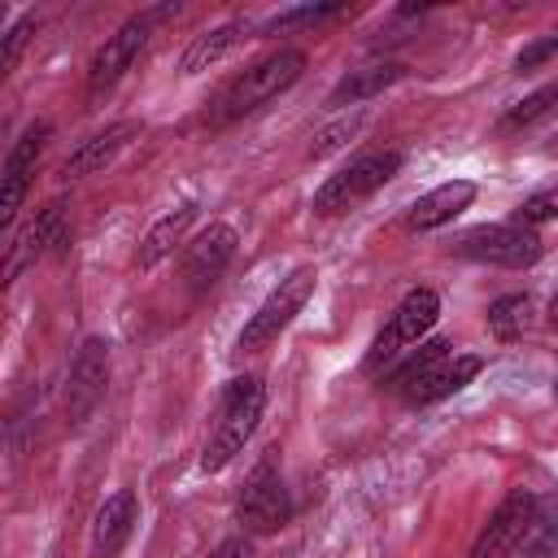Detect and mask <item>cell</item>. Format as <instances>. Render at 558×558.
I'll return each mask as SVG.
<instances>
[{"mask_svg":"<svg viewBox=\"0 0 558 558\" xmlns=\"http://www.w3.org/2000/svg\"><path fill=\"white\" fill-rule=\"evenodd\" d=\"M549 554V506L527 488H510L480 527L466 558H536Z\"/></svg>","mask_w":558,"mask_h":558,"instance_id":"6da1fadb","label":"cell"},{"mask_svg":"<svg viewBox=\"0 0 558 558\" xmlns=\"http://www.w3.org/2000/svg\"><path fill=\"white\" fill-rule=\"evenodd\" d=\"M305 70V52L301 48H275L266 57H257L253 65H244L240 74H231L214 100L205 105V122L209 126H227L253 109H262L266 100H275L279 92H288Z\"/></svg>","mask_w":558,"mask_h":558,"instance_id":"7a4b0ae2","label":"cell"},{"mask_svg":"<svg viewBox=\"0 0 558 558\" xmlns=\"http://www.w3.org/2000/svg\"><path fill=\"white\" fill-rule=\"evenodd\" d=\"M480 371H484V357L480 353H458L449 340H423L418 353H410L392 371L388 388L401 401H410V405H432V401L466 388Z\"/></svg>","mask_w":558,"mask_h":558,"instance_id":"3957f363","label":"cell"},{"mask_svg":"<svg viewBox=\"0 0 558 558\" xmlns=\"http://www.w3.org/2000/svg\"><path fill=\"white\" fill-rule=\"evenodd\" d=\"M262 410H266V384L257 375H235L218 397V418H214V432L201 449V471L231 466L235 453H244V445L253 440Z\"/></svg>","mask_w":558,"mask_h":558,"instance_id":"277c9868","label":"cell"},{"mask_svg":"<svg viewBox=\"0 0 558 558\" xmlns=\"http://www.w3.org/2000/svg\"><path fill=\"white\" fill-rule=\"evenodd\" d=\"M436 318H440V292H436V288H410V292L401 296V305L388 314V323L375 331V340H371L362 366H366L371 375L384 371V366L397 362L405 349H414V344L436 327Z\"/></svg>","mask_w":558,"mask_h":558,"instance_id":"5b68a950","label":"cell"},{"mask_svg":"<svg viewBox=\"0 0 558 558\" xmlns=\"http://www.w3.org/2000/svg\"><path fill=\"white\" fill-rule=\"evenodd\" d=\"M314 279H318L314 266H296L288 279H279V283L266 292V301L248 314V323H244L235 349H240V353H262L266 344H275V340L288 331V323L305 310V301L314 296Z\"/></svg>","mask_w":558,"mask_h":558,"instance_id":"8992f818","label":"cell"},{"mask_svg":"<svg viewBox=\"0 0 558 558\" xmlns=\"http://www.w3.org/2000/svg\"><path fill=\"white\" fill-rule=\"evenodd\" d=\"M401 170V153L384 148V153H362L349 166H340L336 174H327V183L314 192V214H344L353 205H362L366 196H375L388 179H397Z\"/></svg>","mask_w":558,"mask_h":558,"instance_id":"52a82bcc","label":"cell"},{"mask_svg":"<svg viewBox=\"0 0 558 558\" xmlns=\"http://www.w3.org/2000/svg\"><path fill=\"white\" fill-rule=\"evenodd\" d=\"M453 253L458 257H471V262H488V266H510V270H523V266H536L541 253H545V240L519 222H484V227H471L453 240Z\"/></svg>","mask_w":558,"mask_h":558,"instance_id":"ba28073f","label":"cell"},{"mask_svg":"<svg viewBox=\"0 0 558 558\" xmlns=\"http://www.w3.org/2000/svg\"><path fill=\"white\" fill-rule=\"evenodd\" d=\"M235 519H240L244 536H270L292 519V501H288V488H283L275 458H262L248 471V480L235 497Z\"/></svg>","mask_w":558,"mask_h":558,"instance_id":"9c48e42d","label":"cell"},{"mask_svg":"<svg viewBox=\"0 0 558 558\" xmlns=\"http://www.w3.org/2000/svg\"><path fill=\"white\" fill-rule=\"evenodd\" d=\"M166 9H148V13H135L131 22H122L96 52H92V61H87V96L92 100H100L105 92H113L118 87V78L135 65V57H140V48L148 44V31H153V17H161Z\"/></svg>","mask_w":558,"mask_h":558,"instance_id":"30bf717a","label":"cell"},{"mask_svg":"<svg viewBox=\"0 0 558 558\" xmlns=\"http://www.w3.org/2000/svg\"><path fill=\"white\" fill-rule=\"evenodd\" d=\"M105 388H109V344L100 336H87L74 349L70 375H65V418H70V427H83L100 410Z\"/></svg>","mask_w":558,"mask_h":558,"instance_id":"8fae6325","label":"cell"},{"mask_svg":"<svg viewBox=\"0 0 558 558\" xmlns=\"http://www.w3.org/2000/svg\"><path fill=\"white\" fill-rule=\"evenodd\" d=\"M48 144V122H35L22 131V140L9 148L4 166H0V235L13 227L26 192H31V179H35V166H39V153Z\"/></svg>","mask_w":558,"mask_h":558,"instance_id":"7c38bea8","label":"cell"},{"mask_svg":"<svg viewBox=\"0 0 558 558\" xmlns=\"http://www.w3.org/2000/svg\"><path fill=\"white\" fill-rule=\"evenodd\" d=\"M235 244H240V235L227 222H209L201 235H192L187 248H183V283H187V292L214 288L222 279V270L231 266Z\"/></svg>","mask_w":558,"mask_h":558,"instance_id":"4fadbf2b","label":"cell"},{"mask_svg":"<svg viewBox=\"0 0 558 558\" xmlns=\"http://www.w3.org/2000/svg\"><path fill=\"white\" fill-rule=\"evenodd\" d=\"M61 231H65V201H48V205L17 231V240L9 244V253H4V262H0V288H9L17 275H26V270L61 240Z\"/></svg>","mask_w":558,"mask_h":558,"instance_id":"5bb4252c","label":"cell"},{"mask_svg":"<svg viewBox=\"0 0 558 558\" xmlns=\"http://www.w3.org/2000/svg\"><path fill=\"white\" fill-rule=\"evenodd\" d=\"M135 519H140V501L131 488H118L100 501L96 519H92V558H118L122 545L131 541L135 532Z\"/></svg>","mask_w":558,"mask_h":558,"instance_id":"9a60e30c","label":"cell"},{"mask_svg":"<svg viewBox=\"0 0 558 558\" xmlns=\"http://www.w3.org/2000/svg\"><path fill=\"white\" fill-rule=\"evenodd\" d=\"M144 126L135 122V118H118V122H109L105 131H96V135H87L70 157H65V166H61V174L65 179H83V174H96V170H105L135 135H140Z\"/></svg>","mask_w":558,"mask_h":558,"instance_id":"2e32d148","label":"cell"},{"mask_svg":"<svg viewBox=\"0 0 558 558\" xmlns=\"http://www.w3.org/2000/svg\"><path fill=\"white\" fill-rule=\"evenodd\" d=\"M471 201H475V183H471V179L436 183L432 192H423V196L405 209V231H436V227L453 222L462 209H471Z\"/></svg>","mask_w":558,"mask_h":558,"instance_id":"e0dca14e","label":"cell"},{"mask_svg":"<svg viewBox=\"0 0 558 558\" xmlns=\"http://www.w3.org/2000/svg\"><path fill=\"white\" fill-rule=\"evenodd\" d=\"M192 218H196V205H192V201H187V205H174L170 214H161V218L148 227V235L140 240L135 266H140V270H153L157 262H166V257L174 253V244H183V235H187Z\"/></svg>","mask_w":558,"mask_h":558,"instance_id":"ac0fdd59","label":"cell"},{"mask_svg":"<svg viewBox=\"0 0 558 558\" xmlns=\"http://www.w3.org/2000/svg\"><path fill=\"white\" fill-rule=\"evenodd\" d=\"M405 74H410V70H405L401 61H371V65H362V70H349V74L331 87L327 105H357V100H371V96H379L384 87L401 83Z\"/></svg>","mask_w":558,"mask_h":558,"instance_id":"d6986e66","label":"cell"},{"mask_svg":"<svg viewBox=\"0 0 558 558\" xmlns=\"http://www.w3.org/2000/svg\"><path fill=\"white\" fill-rule=\"evenodd\" d=\"M240 39H248V22H222V26H214V31H201L192 44H187V52L179 57V70L183 74H201V70H209V65H218Z\"/></svg>","mask_w":558,"mask_h":558,"instance_id":"ffe728a7","label":"cell"},{"mask_svg":"<svg viewBox=\"0 0 558 558\" xmlns=\"http://www.w3.org/2000/svg\"><path fill=\"white\" fill-rule=\"evenodd\" d=\"M536 327V301L527 292H506L488 305V331L501 340V344H514L523 340L527 331Z\"/></svg>","mask_w":558,"mask_h":558,"instance_id":"44dd1931","label":"cell"},{"mask_svg":"<svg viewBox=\"0 0 558 558\" xmlns=\"http://www.w3.org/2000/svg\"><path fill=\"white\" fill-rule=\"evenodd\" d=\"M362 126H366V113H349V118H336V122H327V126L314 135V144H310V157H314V161H323V157H331V153L349 148V144L362 135Z\"/></svg>","mask_w":558,"mask_h":558,"instance_id":"7402d4cb","label":"cell"},{"mask_svg":"<svg viewBox=\"0 0 558 558\" xmlns=\"http://www.w3.org/2000/svg\"><path fill=\"white\" fill-rule=\"evenodd\" d=\"M31 35H35V13H22L13 26H4V31H0V87L9 83L13 65L22 61V52H26Z\"/></svg>","mask_w":558,"mask_h":558,"instance_id":"603a6c76","label":"cell"},{"mask_svg":"<svg viewBox=\"0 0 558 558\" xmlns=\"http://www.w3.org/2000/svg\"><path fill=\"white\" fill-rule=\"evenodd\" d=\"M554 100H558V87L554 83H545V87H536L532 96H523L506 118H501V131H519V126H532L536 118H545L549 109H554Z\"/></svg>","mask_w":558,"mask_h":558,"instance_id":"cb8c5ba5","label":"cell"},{"mask_svg":"<svg viewBox=\"0 0 558 558\" xmlns=\"http://www.w3.org/2000/svg\"><path fill=\"white\" fill-rule=\"evenodd\" d=\"M336 13H344V4H296V9H283V13L266 17L262 22V35L288 31V26H305V22H323V17H336Z\"/></svg>","mask_w":558,"mask_h":558,"instance_id":"d4e9b609","label":"cell"},{"mask_svg":"<svg viewBox=\"0 0 558 558\" xmlns=\"http://www.w3.org/2000/svg\"><path fill=\"white\" fill-rule=\"evenodd\" d=\"M554 214H558V196H554V187H541V192H532V196L514 209V218H510V222H519V227L536 231V227H545Z\"/></svg>","mask_w":558,"mask_h":558,"instance_id":"484cf974","label":"cell"},{"mask_svg":"<svg viewBox=\"0 0 558 558\" xmlns=\"http://www.w3.org/2000/svg\"><path fill=\"white\" fill-rule=\"evenodd\" d=\"M554 52H558V39H554V35H545V39L527 44V48H523V52L514 57V70H519V74H527V70H536L541 61H549Z\"/></svg>","mask_w":558,"mask_h":558,"instance_id":"4316f807","label":"cell"},{"mask_svg":"<svg viewBox=\"0 0 558 558\" xmlns=\"http://www.w3.org/2000/svg\"><path fill=\"white\" fill-rule=\"evenodd\" d=\"M209 558H262L257 554V545H253V536H227V541H218V549L209 554Z\"/></svg>","mask_w":558,"mask_h":558,"instance_id":"83f0119b","label":"cell"},{"mask_svg":"<svg viewBox=\"0 0 558 558\" xmlns=\"http://www.w3.org/2000/svg\"><path fill=\"white\" fill-rule=\"evenodd\" d=\"M4 17H9V9H4V4H0V31H4Z\"/></svg>","mask_w":558,"mask_h":558,"instance_id":"f1b7e54d","label":"cell"}]
</instances>
